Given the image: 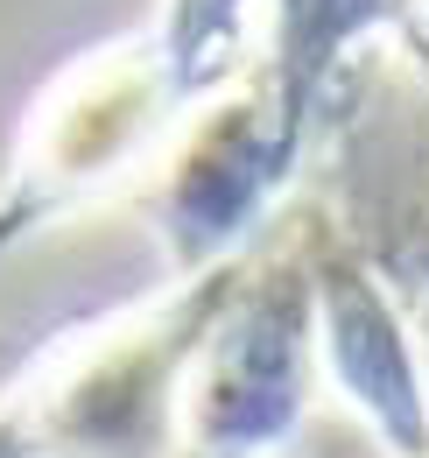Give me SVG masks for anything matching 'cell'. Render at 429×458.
Here are the masks:
<instances>
[{
  "mask_svg": "<svg viewBox=\"0 0 429 458\" xmlns=\"http://www.w3.org/2000/svg\"><path fill=\"white\" fill-rule=\"evenodd\" d=\"M254 7H162L71 57L14 127L0 219L21 247L36 226L99 205L106 191H148L190 120L254 71Z\"/></svg>",
  "mask_w": 429,
  "mask_h": 458,
  "instance_id": "2",
  "label": "cell"
},
{
  "mask_svg": "<svg viewBox=\"0 0 429 458\" xmlns=\"http://www.w3.org/2000/svg\"><path fill=\"white\" fill-rule=\"evenodd\" d=\"M310 268H317L324 388H338V402L387 445V458H429V367L408 303L331 219L310 226Z\"/></svg>",
  "mask_w": 429,
  "mask_h": 458,
  "instance_id": "5",
  "label": "cell"
},
{
  "mask_svg": "<svg viewBox=\"0 0 429 458\" xmlns=\"http://www.w3.org/2000/svg\"><path fill=\"white\" fill-rule=\"evenodd\" d=\"M324 388L317 268L310 240H282L240 261L183 395V458H274L310 423Z\"/></svg>",
  "mask_w": 429,
  "mask_h": 458,
  "instance_id": "4",
  "label": "cell"
},
{
  "mask_svg": "<svg viewBox=\"0 0 429 458\" xmlns=\"http://www.w3.org/2000/svg\"><path fill=\"white\" fill-rule=\"evenodd\" d=\"M240 261L162 283L7 374V458H183V395Z\"/></svg>",
  "mask_w": 429,
  "mask_h": 458,
  "instance_id": "3",
  "label": "cell"
},
{
  "mask_svg": "<svg viewBox=\"0 0 429 458\" xmlns=\"http://www.w3.org/2000/svg\"><path fill=\"white\" fill-rule=\"evenodd\" d=\"M408 7H268L254 71L190 120L141 191L169 283L218 276L268 247V219L303 176L317 127H345L366 99L359 57L401 36Z\"/></svg>",
  "mask_w": 429,
  "mask_h": 458,
  "instance_id": "1",
  "label": "cell"
}]
</instances>
